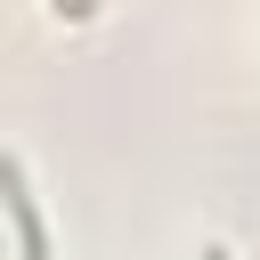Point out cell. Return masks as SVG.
<instances>
[{"instance_id":"6da1fadb","label":"cell","mask_w":260,"mask_h":260,"mask_svg":"<svg viewBox=\"0 0 260 260\" xmlns=\"http://www.w3.org/2000/svg\"><path fill=\"white\" fill-rule=\"evenodd\" d=\"M0 203H8V219H16L24 260H49V228H41V203H32V187H24V162H16V154H0Z\"/></svg>"},{"instance_id":"3957f363","label":"cell","mask_w":260,"mask_h":260,"mask_svg":"<svg viewBox=\"0 0 260 260\" xmlns=\"http://www.w3.org/2000/svg\"><path fill=\"white\" fill-rule=\"evenodd\" d=\"M203 260H228V252H219V244H203Z\"/></svg>"},{"instance_id":"7a4b0ae2","label":"cell","mask_w":260,"mask_h":260,"mask_svg":"<svg viewBox=\"0 0 260 260\" xmlns=\"http://www.w3.org/2000/svg\"><path fill=\"white\" fill-rule=\"evenodd\" d=\"M57 8H73V16H81V8H89V0H57Z\"/></svg>"}]
</instances>
